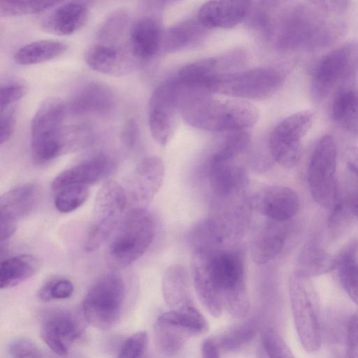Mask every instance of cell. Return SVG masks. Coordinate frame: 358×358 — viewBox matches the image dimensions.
<instances>
[{
	"instance_id": "6da1fadb",
	"label": "cell",
	"mask_w": 358,
	"mask_h": 358,
	"mask_svg": "<svg viewBox=\"0 0 358 358\" xmlns=\"http://www.w3.org/2000/svg\"><path fill=\"white\" fill-rule=\"evenodd\" d=\"M192 275L201 300L212 301L220 296L231 316L243 318L248 315L245 261L241 249L192 250Z\"/></svg>"
},
{
	"instance_id": "7a4b0ae2",
	"label": "cell",
	"mask_w": 358,
	"mask_h": 358,
	"mask_svg": "<svg viewBox=\"0 0 358 358\" xmlns=\"http://www.w3.org/2000/svg\"><path fill=\"white\" fill-rule=\"evenodd\" d=\"M177 85L179 113L193 127L208 131L232 132L246 130L258 120L259 111L250 103L217 99L206 90Z\"/></svg>"
},
{
	"instance_id": "3957f363",
	"label": "cell",
	"mask_w": 358,
	"mask_h": 358,
	"mask_svg": "<svg viewBox=\"0 0 358 358\" xmlns=\"http://www.w3.org/2000/svg\"><path fill=\"white\" fill-rule=\"evenodd\" d=\"M154 217L145 208L134 207L126 215L108 250V260L115 268H125L148 249L155 235Z\"/></svg>"
},
{
	"instance_id": "277c9868",
	"label": "cell",
	"mask_w": 358,
	"mask_h": 358,
	"mask_svg": "<svg viewBox=\"0 0 358 358\" xmlns=\"http://www.w3.org/2000/svg\"><path fill=\"white\" fill-rule=\"evenodd\" d=\"M66 106L58 97H49L38 107L31 122V155L38 165L64 155L63 132Z\"/></svg>"
},
{
	"instance_id": "5b68a950",
	"label": "cell",
	"mask_w": 358,
	"mask_h": 358,
	"mask_svg": "<svg viewBox=\"0 0 358 358\" xmlns=\"http://www.w3.org/2000/svg\"><path fill=\"white\" fill-rule=\"evenodd\" d=\"M293 320L300 343L308 352L321 345L319 299L310 278L294 273L289 282Z\"/></svg>"
},
{
	"instance_id": "8992f818",
	"label": "cell",
	"mask_w": 358,
	"mask_h": 358,
	"mask_svg": "<svg viewBox=\"0 0 358 358\" xmlns=\"http://www.w3.org/2000/svg\"><path fill=\"white\" fill-rule=\"evenodd\" d=\"M126 296L125 284L117 273H107L90 287L82 304V315L93 327L106 330L120 320Z\"/></svg>"
},
{
	"instance_id": "52a82bcc",
	"label": "cell",
	"mask_w": 358,
	"mask_h": 358,
	"mask_svg": "<svg viewBox=\"0 0 358 358\" xmlns=\"http://www.w3.org/2000/svg\"><path fill=\"white\" fill-rule=\"evenodd\" d=\"M127 201L125 189L116 181L110 180L102 185L83 243L85 251L97 250L109 238L122 219Z\"/></svg>"
},
{
	"instance_id": "ba28073f",
	"label": "cell",
	"mask_w": 358,
	"mask_h": 358,
	"mask_svg": "<svg viewBox=\"0 0 358 358\" xmlns=\"http://www.w3.org/2000/svg\"><path fill=\"white\" fill-rule=\"evenodd\" d=\"M282 74L272 68H255L220 76L207 86L209 92L245 99H266L280 87Z\"/></svg>"
},
{
	"instance_id": "9c48e42d",
	"label": "cell",
	"mask_w": 358,
	"mask_h": 358,
	"mask_svg": "<svg viewBox=\"0 0 358 358\" xmlns=\"http://www.w3.org/2000/svg\"><path fill=\"white\" fill-rule=\"evenodd\" d=\"M336 146L331 136L320 138L308 169V182L313 200L324 208H334L336 201Z\"/></svg>"
},
{
	"instance_id": "30bf717a",
	"label": "cell",
	"mask_w": 358,
	"mask_h": 358,
	"mask_svg": "<svg viewBox=\"0 0 358 358\" xmlns=\"http://www.w3.org/2000/svg\"><path fill=\"white\" fill-rule=\"evenodd\" d=\"M178 109V90L175 79L160 83L153 91L148 104V125L153 139L166 145L176 127Z\"/></svg>"
},
{
	"instance_id": "8fae6325",
	"label": "cell",
	"mask_w": 358,
	"mask_h": 358,
	"mask_svg": "<svg viewBox=\"0 0 358 358\" xmlns=\"http://www.w3.org/2000/svg\"><path fill=\"white\" fill-rule=\"evenodd\" d=\"M245 54L241 50L228 51L220 55L207 57L189 63L178 72L176 80L182 87L206 90L217 77L231 73L242 66Z\"/></svg>"
},
{
	"instance_id": "7c38bea8",
	"label": "cell",
	"mask_w": 358,
	"mask_h": 358,
	"mask_svg": "<svg viewBox=\"0 0 358 358\" xmlns=\"http://www.w3.org/2000/svg\"><path fill=\"white\" fill-rule=\"evenodd\" d=\"M39 187L25 183L13 187L0 198L1 243L8 241L15 232L18 222L29 215L39 199Z\"/></svg>"
},
{
	"instance_id": "4fadbf2b",
	"label": "cell",
	"mask_w": 358,
	"mask_h": 358,
	"mask_svg": "<svg viewBox=\"0 0 358 358\" xmlns=\"http://www.w3.org/2000/svg\"><path fill=\"white\" fill-rule=\"evenodd\" d=\"M249 206L274 222H285L297 213L299 199L289 187L262 185L248 197Z\"/></svg>"
},
{
	"instance_id": "5bb4252c",
	"label": "cell",
	"mask_w": 358,
	"mask_h": 358,
	"mask_svg": "<svg viewBox=\"0 0 358 358\" xmlns=\"http://www.w3.org/2000/svg\"><path fill=\"white\" fill-rule=\"evenodd\" d=\"M84 317L69 311H57L48 315L41 327V336L56 354L66 355L85 329Z\"/></svg>"
},
{
	"instance_id": "9a60e30c",
	"label": "cell",
	"mask_w": 358,
	"mask_h": 358,
	"mask_svg": "<svg viewBox=\"0 0 358 358\" xmlns=\"http://www.w3.org/2000/svg\"><path fill=\"white\" fill-rule=\"evenodd\" d=\"M85 62L92 69L112 76L127 75L137 64L129 44L99 42L88 49Z\"/></svg>"
},
{
	"instance_id": "2e32d148",
	"label": "cell",
	"mask_w": 358,
	"mask_h": 358,
	"mask_svg": "<svg viewBox=\"0 0 358 358\" xmlns=\"http://www.w3.org/2000/svg\"><path fill=\"white\" fill-rule=\"evenodd\" d=\"M210 187L215 200H230L242 196L248 180L243 167L235 159H227L213 155L208 167Z\"/></svg>"
},
{
	"instance_id": "e0dca14e",
	"label": "cell",
	"mask_w": 358,
	"mask_h": 358,
	"mask_svg": "<svg viewBox=\"0 0 358 358\" xmlns=\"http://www.w3.org/2000/svg\"><path fill=\"white\" fill-rule=\"evenodd\" d=\"M164 166L156 156L142 159L135 168L129 180L126 191L127 198L136 205L144 208L149 204L159 190L164 180Z\"/></svg>"
},
{
	"instance_id": "ac0fdd59",
	"label": "cell",
	"mask_w": 358,
	"mask_h": 358,
	"mask_svg": "<svg viewBox=\"0 0 358 358\" xmlns=\"http://www.w3.org/2000/svg\"><path fill=\"white\" fill-rule=\"evenodd\" d=\"M115 163L107 154H96L64 170L52 180L55 193L73 185L89 186L106 178L113 170Z\"/></svg>"
},
{
	"instance_id": "d6986e66",
	"label": "cell",
	"mask_w": 358,
	"mask_h": 358,
	"mask_svg": "<svg viewBox=\"0 0 358 358\" xmlns=\"http://www.w3.org/2000/svg\"><path fill=\"white\" fill-rule=\"evenodd\" d=\"M115 104V94L107 85L90 81L73 94L70 110L77 115H106L113 110Z\"/></svg>"
},
{
	"instance_id": "ffe728a7",
	"label": "cell",
	"mask_w": 358,
	"mask_h": 358,
	"mask_svg": "<svg viewBox=\"0 0 358 358\" xmlns=\"http://www.w3.org/2000/svg\"><path fill=\"white\" fill-rule=\"evenodd\" d=\"M247 1H212L204 3L198 11V20L205 28H232L248 15Z\"/></svg>"
},
{
	"instance_id": "44dd1931",
	"label": "cell",
	"mask_w": 358,
	"mask_h": 358,
	"mask_svg": "<svg viewBox=\"0 0 358 358\" xmlns=\"http://www.w3.org/2000/svg\"><path fill=\"white\" fill-rule=\"evenodd\" d=\"M89 17L85 2L72 1L56 6L42 21L47 31L60 36L70 35L80 30Z\"/></svg>"
},
{
	"instance_id": "7402d4cb",
	"label": "cell",
	"mask_w": 358,
	"mask_h": 358,
	"mask_svg": "<svg viewBox=\"0 0 358 358\" xmlns=\"http://www.w3.org/2000/svg\"><path fill=\"white\" fill-rule=\"evenodd\" d=\"M163 33L152 17L144 16L130 27L129 45L137 60L149 59L161 50Z\"/></svg>"
},
{
	"instance_id": "603a6c76",
	"label": "cell",
	"mask_w": 358,
	"mask_h": 358,
	"mask_svg": "<svg viewBox=\"0 0 358 358\" xmlns=\"http://www.w3.org/2000/svg\"><path fill=\"white\" fill-rule=\"evenodd\" d=\"M286 235L280 227L270 224L263 227L251 243V256L259 265L267 264L277 257L284 248Z\"/></svg>"
},
{
	"instance_id": "cb8c5ba5",
	"label": "cell",
	"mask_w": 358,
	"mask_h": 358,
	"mask_svg": "<svg viewBox=\"0 0 358 358\" xmlns=\"http://www.w3.org/2000/svg\"><path fill=\"white\" fill-rule=\"evenodd\" d=\"M162 292L166 303L172 309L192 304L185 267L173 264L166 268L162 279Z\"/></svg>"
},
{
	"instance_id": "d4e9b609",
	"label": "cell",
	"mask_w": 358,
	"mask_h": 358,
	"mask_svg": "<svg viewBox=\"0 0 358 358\" xmlns=\"http://www.w3.org/2000/svg\"><path fill=\"white\" fill-rule=\"evenodd\" d=\"M313 115L300 111L285 117L271 131L268 143L289 146H301V140L311 126Z\"/></svg>"
},
{
	"instance_id": "484cf974",
	"label": "cell",
	"mask_w": 358,
	"mask_h": 358,
	"mask_svg": "<svg viewBox=\"0 0 358 358\" xmlns=\"http://www.w3.org/2000/svg\"><path fill=\"white\" fill-rule=\"evenodd\" d=\"M348 57L346 48L336 49L325 55L318 63L314 73L316 92L324 94L341 76Z\"/></svg>"
},
{
	"instance_id": "4316f807",
	"label": "cell",
	"mask_w": 358,
	"mask_h": 358,
	"mask_svg": "<svg viewBox=\"0 0 358 358\" xmlns=\"http://www.w3.org/2000/svg\"><path fill=\"white\" fill-rule=\"evenodd\" d=\"M40 268L38 258L31 254H21L8 258L1 263L0 287L7 289L27 280Z\"/></svg>"
},
{
	"instance_id": "83f0119b",
	"label": "cell",
	"mask_w": 358,
	"mask_h": 358,
	"mask_svg": "<svg viewBox=\"0 0 358 358\" xmlns=\"http://www.w3.org/2000/svg\"><path fill=\"white\" fill-rule=\"evenodd\" d=\"M67 50V44L62 41L52 39L37 40L17 49L13 55V59L19 65H34L57 58Z\"/></svg>"
},
{
	"instance_id": "f1b7e54d",
	"label": "cell",
	"mask_w": 358,
	"mask_h": 358,
	"mask_svg": "<svg viewBox=\"0 0 358 358\" xmlns=\"http://www.w3.org/2000/svg\"><path fill=\"white\" fill-rule=\"evenodd\" d=\"M197 20H187L175 24L163 33L161 50L172 52L193 44L204 32Z\"/></svg>"
},
{
	"instance_id": "f546056e",
	"label": "cell",
	"mask_w": 358,
	"mask_h": 358,
	"mask_svg": "<svg viewBox=\"0 0 358 358\" xmlns=\"http://www.w3.org/2000/svg\"><path fill=\"white\" fill-rule=\"evenodd\" d=\"M157 321L177 327L191 335L203 334L208 329L207 320L192 304L165 312Z\"/></svg>"
},
{
	"instance_id": "4dcf8cb0",
	"label": "cell",
	"mask_w": 358,
	"mask_h": 358,
	"mask_svg": "<svg viewBox=\"0 0 358 358\" xmlns=\"http://www.w3.org/2000/svg\"><path fill=\"white\" fill-rule=\"evenodd\" d=\"M335 261L320 246L308 243L301 249L295 273L310 278L329 271Z\"/></svg>"
},
{
	"instance_id": "1f68e13d",
	"label": "cell",
	"mask_w": 358,
	"mask_h": 358,
	"mask_svg": "<svg viewBox=\"0 0 358 358\" xmlns=\"http://www.w3.org/2000/svg\"><path fill=\"white\" fill-rule=\"evenodd\" d=\"M341 282L350 299L358 306V262L354 250L344 252L335 262Z\"/></svg>"
},
{
	"instance_id": "d6a6232c",
	"label": "cell",
	"mask_w": 358,
	"mask_h": 358,
	"mask_svg": "<svg viewBox=\"0 0 358 358\" xmlns=\"http://www.w3.org/2000/svg\"><path fill=\"white\" fill-rule=\"evenodd\" d=\"M59 3L57 1L3 0L0 1V14L3 16L38 14Z\"/></svg>"
},
{
	"instance_id": "836d02e7",
	"label": "cell",
	"mask_w": 358,
	"mask_h": 358,
	"mask_svg": "<svg viewBox=\"0 0 358 358\" xmlns=\"http://www.w3.org/2000/svg\"><path fill=\"white\" fill-rule=\"evenodd\" d=\"M338 122L347 127L358 131V93L346 90L341 92L335 105Z\"/></svg>"
},
{
	"instance_id": "e575fe53",
	"label": "cell",
	"mask_w": 358,
	"mask_h": 358,
	"mask_svg": "<svg viewBox=\"0 0 358 358\" xmlns=\"http://www.w3.org/2000/svg\"><path fill=\"white\" fill-rule=\"evenodd\" d=\"M54 205L60 213H68L80 207L87 199L88 186L73 185L55 193Z\"/></svg>"
},
{
	"instance_id": "d590c367",
	"label": "cell",
	"mask_w": 358,
	"mask_h": 358,
	"mask_svg": "<svg viewBox=\"0 0 358 358\" xmlns=\"http://www.w3.org/2000/svg\"><path fill=\"white\" fill-rule=\"evenodd\" d=\"M155 329L159 345L169 352L177 351L182 346L187 336H192L182 329L158 321L156 322Z\"/></svg>"
},
{
	"instance_id": "8d00e7d4",
	"label": "cell",
	"mask_w": 358,
	"mask_h": 358,
	"mask_svg": "<svg viewBox=\"0 0 358 358\" xmlns=\"http://www.w3.org/2000/svg\"><path fill=\"white\" fill-rule=\"evenodd\" d=\"M250 134L246 130L229 132L222 145L213 155L223 159H236L248 146Z\"/></svg>"
},
{
	"instance_id": "74e56055",
	"label": "cell",
	"mask_w": 358,
	"mask_h": 358,
	"mask_svg": "<svg viewBox=\"0 0 358 358\" xmlns=\"http://www.w3.org/2000/svg\"><path fill=\"white\" fill-rule=\"evenodd\" d=\"M261 339L268 358H295L286 342L273 328H264Z\"/></svg>"
},
{
	"instance_id": "f35d334b",
	"label": "cell",
	"mask_w": 358,
	"mask_h": 358,
	"mask_svg": "<svg viewBox=\"0 0 358 358\" xmlns=\"http://www.w3.org/2000/svg\"><path fill=\"white\" fill-rule=\"evenodd\" d=\"M74 290L71 280L66 278H57L43 284L38 292V298L45 302L55 299H64L70 297Z\"/></svg>"
},
{
	"instance_id": "ab89813d",
	"label": "cell",
	"mask_w": 358,
	"mask_h": 358,
	"mask_svg": "<svg viewBox=\"0 0 358 358\" xmlns=\"http://www.w3.org/2000/svg\"><path fill=\"white\" fill-rule=\"evenodd\" d=\"M148 334L139 331L129 337L122 345L117 358H145Z\"/></svg>"
},
{
	"instance_id": "60d3db41",
	"label": "cell",
	"mask_w": 358,
	"mask_h": 358,
	"mask_svg": "<svg viewBox=\"0 0 358 358\" xmlns=\"http://www.w3.org/2000/svg\"><path fill=\"white\" fill-rule=\"evenodd\" d=\"M27 87L18 81H11L2 85L0 92V112L9 108L26 93Z\"/></svg>"
},
{
	"instance_id": "b9f144b4",
	"label": "cell",
	"mask_w": 358,
	"mask_h": 358,
	"mask_svg": "<svg viewBox=\"0 0 358 358\" xmlns=\"http://www.w3.org/2000/svg\"><path fill=\"white\" fill-rule=\"evenodd\" d=\"M8 353L12 358H43L38 346L27 339H17L10 343Z\"/></svg>"
},
{
	"instance_id": "7bdbcfd3",
	"label": "cell",
	"mask_w": 358,
	"mask_h": 358,
	"mask_svg": "<svg viewBox=\"0 0 358 358\" xmlns=\"http://www.w3.org/2000/svg\"><path fill=\"white\" fill-rule=\"evenodd\" d=\"M345 358H358V314L352 315L348 321Z\"/></svg>"
},
{
	"instance_id": "ee69618b",
	"label": "cell",
	"mask_w": 358,
	"mask_h": 358,
	"mask_svg": "<svg viewBox=\"0 0 358 358\" xmlns=\"http://www.w3.org/2000/svg\"><path fill=\"white\" fill-rule=\"evenodd\" d=\"M139 137V128L137 122L133 118L128 119L121 129L120 138L122 143L127 148L131 149L136 146Z\"/></svg>"
},
{
	"instance_id": "f6af8a7d",
	"label": "cell",
	"mask_w": 358,
	"mask_h": 358,
	"mask_svg": "<svg viewBox=\"0 0 358 358\" xmlns=\"http://www.w3.org/2000/svg\"><path fill=\"white\" fill-rule=\"evenodd\" d=\"M15 123V111L9 108L2 112L0 115V143L8 141L12 136Z\"/></svg>"
},
{
	"instance_id": "bcb514c9",
	"label": "cell",
	"mask_w": 358,
	"mask_h": 358,
	"mask_svg": "<svg viewBox=\"0 0 358 358\" xmlns=\"http://www.w3.org/2000/svg\"><path fill=\"white\" fill-rule=\"evenodd\" d=\"M252 336V330L249 327H244L236 331L233 334L229 335L223 341V346L225 348H237L243 342L248 341Z\"/></svg>"
},
{
	"instance_id": "7dc6e473",
	"label": "cell",
	"mask_w": 358,
	"mask_h": 358,
	"mask_svg": "<svg viewBox=\"0 0 358 358\" xmlns=\"http://www.w3.org/2000/svg\"><path fill=\"white\" fill-rule=\"evenodd\" d=\"M345 162L348 169L358 178V147H350L347 150Z\"/></svg>"
},
{
	"instance_id": "c3c4849f",
	"label": "cell",
	"mask_w": 358,
	"mask_h": 358,
	"mask_svg": "<svg viewBox=\"0 0 358 358\" xmlns=\"http://www.w3.org/2000/svg\"><path fill=\"white\" fill-rule=\"evenodd\" d=\"M203 358H220L218 347L211 338L205 340L201 347Z\"/></svg>"
},
{
	"instance_id": "681fc988",
	"label": "cell",
	"mask_w": 358,
	"mask_h": 358,
	"mask_svg": "<svg viewBox=\"0 0 358 358\" xmlns=\"http://www.w3.org/2000/svg\"><path fill=\"white\" fill-rule=\"evenodd\" d=\"M349 206L351 212L358 217V193L354 194L350 199Z\"/></svg>"
}]
</instances>
